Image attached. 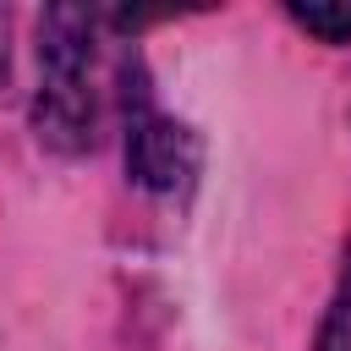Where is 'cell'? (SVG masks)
Segmentation results:
<instances>
[{
    "label": "cell",
    "mask_w": 351,
    "mask_h": 351,
    "mask_svg": "<svg viewBox=\"0 0 351 351\" xmlns=\"http://www.w3.org/2000/svg\"><path fill=\"white\" fill-rule=\"evenodd\" d=\"M99 11L49 5L38 16V93H33V132L55 154H88L104 126L99 99Z\"/></svg>",
    "instance_id": "1"
},
{
    "label": "cell",
    "mask_w": 351,
    "mask_h": 351,
    "mask_svg": "<svg viewBox=\"0 0 351 351\" xmlns=\"http://www.w3.org/2000/svg\"><path fill=\"white\" fill-rule=\"evenodd\" d=\"M115 82H121V110H126V170H132V181L148 186V192H176L197 170V137L154 104L137 60H121Z\"/></svg>",
    "instance_id": "2"
},
{
    "label": "cell",
    "mask_w": 351,
    "mask_h": 351,
    "mask_svg": "<svg viewBox=\"0 0 351 351\" xmlns=\"http://www.w3.org/2000/svg\"><path fill=\"white\" fill-rule=\"evenodd\" d=\"M318 351H351V247L340 258V280H335L329 313L318 324Z\"/></svg>",
    "instance_id": "3"
},
{
    "label": "cell",
    "mask_w": 351,
    "mask_h": 351,
    "mask_svg": "<svg viewBox=\"0 0 351 351\" xmlns=\"http://www.w3.org/2000/svg\"><path fill=\"white\" fill-rule=\"evenodd\" d=\"M296 27H307L324 44H351V5H285Z\"/></svg>",
    "instance_id": "4"
},
{
    "label": "cell",
    "mask_w": 351,
    "mask_h": 351,
    "mask_svg": "<svg viewBox=\"0 0 351 351\" xmlns=\"http://www.w3.org/2000/svg\"><path fill=\"white\" fill-rule=\"evenodd\" d=\"M0 77H5V44H0Z\"/></svg>",
    "instance_id": "5"
}]
</instances>
